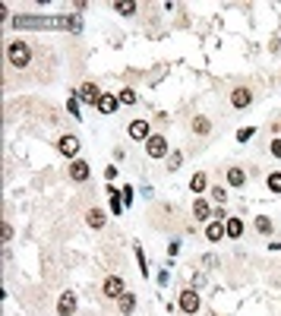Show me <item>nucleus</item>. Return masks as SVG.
<instances>
[{
    "label": "nucleus",
    "instance_id": "nucleus-28",
    "mask_svg": "<svg viewBox=\"0 0 281 316\" xmlns=\"http://www.w3.org/2000/svg\"><path fill=\"white\" fill-rule=\"evenodd\" d=\"M212 200H215V203L221 206V203H225V200H228V193H225V190H221V186H215V190H212Z\"/></svg>",
    "mask_w": 281,
    "mask_h": 316
},
{
    "label": "nucleus",
    "instance_id": "nucleus-14",
    "mask_svg": "<svg viewBox=\"0 0 281 316\" xmlns=\"http://www.w3.org/2000/svg\"><path fill=\"white\" fill-rule=\"evenodd\" d=\"M86 221H89V228H104V212H101V209H89V212H86Z\"/></svg>",
    "mask_w": 281,
    "mask_h": 316
},
{
    "label": "nucleus",
    "instance_id": "nucleus-10",
    "mask_svg": "<svg viewBox=\"0 0 281 316\" xmlns=\"http://www.w3.org/2000/svg\"><path fill=\"white\" fill-rule=\"evenodd\" d=\"M205 237L208 240H221V237H228V228H225V221H208V228H205Z\"/></svg>",
    "mask_w": 281,
    "mask_h": 316
},
{
    "label": "nucleus",
    "instance_id": "nucleus-8",
    "mask_svg": "<svg viewBox=\"0 0 281 316\" xmlns=\"http://www.w3.org/2000/svg\"><path fill=\"white\" fill-rule=\"evenodd\" d=\"M69 177H73L76 183H83V180L89 177V161H83V158H73V161H69Z\"/></svg>",
    "mask_w": 281,
    "mask_h": 316
},
{
    "label": "nucleus",
    "instance_id": "nucleus-25",
    "mask_svg": "<svg viewBox=\"0 0 281 316\" xmlns=\"http://www.w3.org/2000/svg\"><path fill=\"white\" fill-rule=\"evenodd\" d=\"M180 161H183V155H180V152H171V158H168V168H171V171H177V168H180Z\"/></svg>",
    "mask_w": 281,
    "mask_h": 316
},
{
    "label": "nucleus",
    "instance_id": "nucleus-7",
    "mask_svg": "<svg viewBox=\"0 0 281 316\" xmlns=\"http://www.w3.org/2000/svg\"><path fill=\"white\" fill-rule=\"evenodd\" d=\"M57 313H60V316H73L76 313V294H73V291L60 294V300H57Z\"/></svg>",
    "mask_w": 281,
    "mask_h": 316
},
{
    "label": "nucleus",
    "instance_id": "nucleus-21",
    "mask_svg": "<svg viewBox=\"0 0 281 316\" xmlns=\"http://www.w3.org/2000/svg\"><path fill=\"white\" fill-rule=\"evenodd\" d=\"M111 212L114 215L123 212V196H117V190H111Z\"/></svg>",
    "mask_w": 281,
    "mask_h": 316
},
{
    "label": "nucleus",
    "instance_id": "nucleus-29",
    "mask_svg": "<svg viewBox=\"0 0 281 316\" xmlns=\"http://www.w3.org/2000/svg\"><path fill=\"white\" fill-rule=\"evenodd\" d=\"M272 155L281 158V139H275V143H272Z\"/></svg>",
    "mask_w": 281,
    "mask_h": 316
},
{
    "label": "nucleus",
    "instance_id": "nucleus-3",
    "mask_svg": "<svg viewBox=\"0 0 281 316\" xmlns=\"http://www.w3.org/2000/svg\"><path fill=\"white\" fill-rule=\"evenodd\" d=\"M146 152H149V158H161V155H168V139L165 136H158V133H152L146 139Z\"/></svg>",
    "mask_w": 281,
    "mask_h": 316
},
{
    "label": "nucleus",
    "instance_id": "nucleus-23",
    "mask_svg": "<svg viewBox=\"0 0 281 316\" xmlns=\"http://www.w3.org/2000/svg\"><path fill=\"white\" fill-rule=\"evenodd\" d=\"M256 231H259V234H268V231H272V221H268L265 215H259V218H256Z\"/></svg>",
    "mask_w": 281,
    "mask_h": 316
},
{
    "label": "nucleus",
    "instance_id": "nucleus-16",
    "mask_svg": "<svg viewBox=\"0 0 281 316\" xmlns=\"http://www.w3.org/2000/svg\"><path fill=\"white\" fill-rule=\"evenodd\" d=\"M228 183H231V186H243V183H247V174H243V168H231V171H228Z\"/></svg>",
    "mask_w": 281,
    "mask_h": 316
},
{
    "label": "nucleus",
    "instance_id": "nucleus-5",
    "mask_svg": "<svg viewBox=\"0 0 281 316\" xmlns=\"http://www.w3.org/2000/svg\"><path fill=\"white\" fill-rule=\"evenodd\" d=\"M180 310H183L186 316H193V313L199 310V294H196L193 288H186L183 294H180Z\"/></svg>",
    "mask_w": 281,
    "mask_h": 316
},
{
    "label": "nucleus",
    "instance_id": "nucleus-1",
    "mask_svg": "<svg viewBox=\"0 0 281 316\" xmlns=\"http://www.w3.org/2000/svg\"><path fill=\"white\" fill-rule=\"evenodd\" d=\"M7 57H10V64H13V67H26L32 60V51H29V44L22 41V38H16V41H10Z\"/></svg>",
    "mask_w": 281,
    "mask_h": 316
},
{
    "label": "nucleus",
    "instance_id": "nucleus-4",
    "mask_svg": "<svg viewBox=\"0 0 281 316\" xmlns=\"http://www.w3.org/2000/svg\"><path fill=\"white\" fill-rule=\"evenodd\" d=\"M76 98L86 101V104H98L101 101V89L95 83H83V86H79V92H76Z\"/></svg>",
    "mask_w": 281,
    "mask_h": 316
},
{
    "label": "nucleus",
    "instance_id": "nucleus-9",
    "mask_svg": "<svg viewBox=\"0 0 281 316\" xmlns=\"http://www.w3.org/2000/svg\"><path fill=\"white\" fill-rule=\"evenodd\" d=\"M250 101H253V92L250 89H234L231 92V104H234V108H247Z\"/></svg>",
    "mask_w": 281,
    "mask_h": 316
},
{
    "label": "nucleus",
    "instance_id": "nucleus-12",
    "mask_svg": "<svg viewBox=\"0 0 281 316\" xmlns=\"http://www.w3.org/2000/svg\"><path fill=\"white\" fill-rule=\"evenodd\" d=\"M193 218H196V221H208V218H212V206L202 203V200H196V203H193Z\"/></svg>",
    "mask_w": 281,
    "mask_h": 316
},
{
    "label": "nucleus",
    "instance_id": "nucleus-15",
    "mask_svg": "<svg viewBox=\"0 0 281 316\" xmlns=\"http://www.w3.org/2000/svg\"><path fill=\"white\" fill-rule=\"evenodd\" d=\"M225 228H228V237H243V221L240 218H228Z\"/></svg>",
    "mask_w": 281,
    "mask_h": 316
},
{
    "label": "nucleus",
    "instance_id": "nucleus-22",
    "mask_svg": "<svg viewBox=\"0 0 281 316\" xmlns=\"http://www.w3.org/2000/svg\"><path fill=\"white\" fill-rule=\"evenodd\" d=\"M268 190H272V193H281V171H272V174H268Z\"/></svg>",
    "mask_w": 281,
    "mask_h": 316
},
{
    "label": "nucleus",
    "instance_id": "nucleus-11",
    "mask_svg": "<svg viewBox=\"0 0 281 316\" xmlns=\"http://www.w3.org/2000/svg\"><path fill=\"white\" fill-rule=\"evenodd\" d=\"M117 104H120V98L111 95V92H104L101 101H98V111H101V114H114V111H117Z\"/></svg>",
    "mask_w": 281,
    "mask_h": 316
},
{
    "label": "nucleus",
    "instance_id": "nucleus-19",
    "mask_svg": "<svg viewBox=\"0 0 281 316\" xmlns=\"http://www.w3.org/2000/svg\"><path fill=\"white\" fill-rule=\"evenodd\" d=\"M193 130H196L199 136H205L208 130H212V123H208V120H205V117H196V120H193Z\"/></svg>",
    "mask_w": 281,
    "mask_h": 316
},
{
    "label": "nucleus",
    "instance_id": "nucleus-20",
    "mask_svg": "<svg viewBox=\"0 0 281 316\" xmlns=\"http://www.w3.org/2000/svg\"><path fill=\"white\" fill-rule=\"evenodd\" d=\"M114 10H117L120 16H133V13H136V4H130V0H123V4H114Z\"/></svg>",
    "mask_w": 281,
    "mask_h": 316
},
{
    "label": "nucleus",
    "instance_id": "nucleus-13",
    "mask_svg": "<svg viewBox=\"0 0 281 316\" xmlns=\"http://www.w3.org/2000/svg\"><path fill=\"white\" fill-rule=\"evenodd\" d=\"M130 136L139 139V143H143V139H149V136H152V133H149V123H146V120H133V123H130Z\"/></svg>",
    "mask_w": 281,
    "mask_h": 316
},
{
    "label": "nucleus",
    "instance_id": "nucleus-6",
    "mask_svg": "<svg viewBox=\"0 0 281 316\" xmlns=\"http://www.w3.org/2000/svg\"><path fill=\"white\" fill-rule=\"evenodd\" d=\"M57 149H60V155H66V158H73L76 155V152H79V139L76 136H60V139H57Z\"/></svg>",
    "mask_w": 281,
    "mask_h": 316
},
{
    "label": "nucleus",
    "instance_id": "nucleus-18",
    "mask_svg": "<svg viewBox=\"0 0 281 316\" xmlns=\"http://www.w3.org/2000/svg\"><path fill=\"white\" fill-rule=\"evenodd\" d=\"M133 307H136V297L130 294V291H126V294L120 297V313H123V316H130V313H133Z\"/></svg>",
    "mask_w": 281,
    "mask_h": 316
},
{
    "label": "nucleus",
    "instance_id": "nucleus-17",
    "mask_svg": "<svg viewBox=\"0 0 281 316\" xmlns=\"http://www.w3.org/2000/svg\"><path fill=\"white\" fill-rule=\"evenodd\" d=\"M205 183H208V177H205L202 171H199V174H193V180H190V190H193V193H202V190H205Z\"/></svg>",
    "mask_w": 281,
    "mask_h": 316
},
{
    "label": "nucleus",
    "instance_id": "nucleus-24",
    "mask_svg": "<svg viewBox=\"0 0 281 316\" xmlns=\"http://www.w3.org/2000/svg\"><path fill=\"white\" fill-rule=\"evenodd\" d=\"M117 98H120V104H136V92H133V89H123Z\"/></svg>",
    "mask_w": 281,
    "mask_h": 316
},
{
    "label": "nucleus",
    "instance_id": "nucleus-27",
    "mask_svg": "<svg viewBox=\"0 0 281 316\" xmlns=\"http://www.w3.org/2000/svg\"><path fill=\"white\" fill-rule=\"evenodd\" d=\"M253 133H256V127H243V130H237V139H240V143H247Z\"/></svg>",
    "mask_w": 281,
    "mask_h": 316
},
{
    "label": "nucleus",
    "instance_id": "nucleus-26",
    "mask_svg": "<svg viewBox=\"0 0 281 316\" xmlns=\"http://www.w3.org/2000/svg\"><path fill=\"white\" fill-rule=\"evenodd\" d=\"M66 111L73 114V117H83V114H79V98H76V95H73V98L66 101Z\"/></svg>",
    "mask_w": 281,
    "mask_h": 316
},
{
    "label": "nucleus",
    "instance_id": "nucleus-2",
    "mask_svg": "<svg viewBox=\"0 0 281 316\" xmlns=\"http://www.w3.org/2000/svg\"><path fill=\"white\" fill-rule=\"evenodd\" d=\"M101 294L108 297V300H120L126 294V285H123V278L120 275H108L104 278V288H101Z\"/></svg>",
    "mask_w": 281,
    "mask_h": 316
}]
</instances>
